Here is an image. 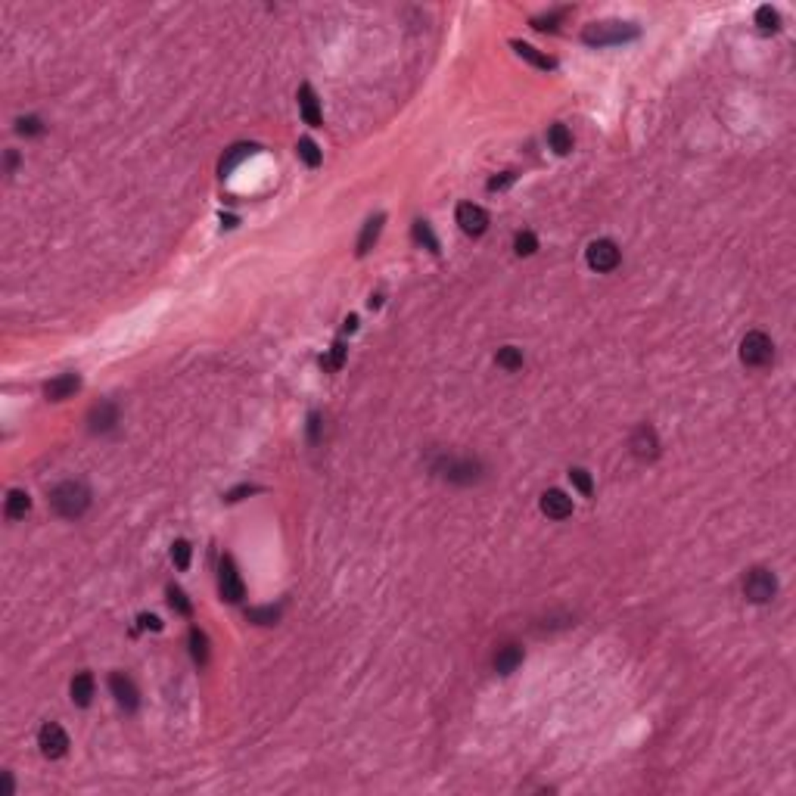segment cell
Instances as JSON below:
<instances>
[{"instance_id":"cell-15","label":"cell","mask_w":796,"mask_h":796,"mask_svg":"<svg viewBox=\"0 0 796 796\" xmlns=\"http://www.w3.org/2000/svg\"><path fill=\"white\" fill-rule=\"evenodd\" d=\"M299 109H302V118L305 125H311V128H320V122H324V116H320V103H318V93H314L311 84H302L299 88Z\"/></svg>"},{"instance_id":"cell-7","label":"cell","mask_w":796,"mask_h":796,"mask_svg":"<svg viewBox=\"0 0 796 796\" xmlns=\"http://www.w3.org/2000/svg\"><path fill=\"white\" fill-rule=\"evenodd\" d=\"M436 473H439V476H445L448 483L467 485V483H476V479H479V464H476V460H470V458H464V460L445 458L442 464H436Z\"/></svg>"},{"instance_id":"cell-29","label":"cell","mask_w":796,"mask_h":796,"mask_svg":"<svg viewBox=\"0 0 796 796\" xmlns=\"http://www.w3.org/2000/svg\"><path fill=\"white\" fill-rule=\"evenodd\" d=\"M513 249H517V256H532V252L538 249V240H535L532 231H520L517 237H513Z\"/></svg>"},{"instance_id":"cell-12","label":"cell","mask_w":796,"mask_h":796,"mask_svg":"<svg viewBox=\"0 0 796 796\" xmlns=\"http://www.w3.org/2000/svg\"><path fill=\"white\" fill-rule=\"evenodd\" d=\"M541 513L551 520H566L572 513V498L560 488H551V492L541 494Z\"/></svg>"},{"instance_id":"cell-33","label":"cell","mask_w":796,"mask_h":796,"mask_svg":"<svg viewBox=\"0 0 796 796\" xmlns=\"http://www.w3.org/2000/svg\"><path fill=\"white\" fill-rule=\"evenodd\" d=\"M171 560H175L178 570H187V566H190V545H187L184 538L171 545Z\"/></svg>"},{"instance_id":"cell-14","label":"cell","mask_w":796,"mask_h":796,"mask_svg":"<svg viewBox=\"0 0 796 796\" xmlns=\"http://www.w3.org/2000/svg\"><path fill=\"white\" fill-rule=\"evenodd\" d=\"M78 389H81V380H78V373H63V377L50 380V383L44 386V392H47V398H50V401L72 398Z\"/></svg>"},{"instance_id":"cell-19","label":"cell","mask_w":796,"mask_h":796,"mask_svg":"<svg viewBox=\"0 0 796 796\" xmlns=\"http://www.w3.org/2000/svg\"><path fill=\"white\" fill-rule=\"evenodd\" d=\"M547 143H551V150L557 153V156H566V153L572 150V134L566 125H551L547 128Z\"/></svg>"},{"instance_id":"cell-1","label":"cell","mask_w":796,"mask_h":796,"mask_svg":"<svg viewBox=\"0 0 796 796\" xmlns=\"http://www.w3.org/2000/svg\"><path fill=\"white\" fill-rule=\"evenodd\" d=\"M50 507L59 513V517L78 520V517H81V513L91 507V492H88V485L75 483V479H69V483H59V485L50 492Z\"/></svg>"},{"instance_id":"cell-13","label":"cell","mask_w":796,"mask_h":796,"mask_svg":"<svg viewBox=\"0 0 796 796\" xmlns=\"http://www.w3.org/2000/svg\"><path fill=\"white\" fill-rule=\"evenodd\" d=\"M88 423H91L93 432H109V430H116V423H118V407L112 405V401H100V405L91 407Z\"/></svg>"},{"instance_id":"cell-3","label":"cell","mask_w":796,"mask_h":796,"mask_svg":"<svg viewBox=\"0 0 796 796\" xmlns=\"http://www.w3.org/2000/svg\"><path fill=\"white\" fill-rule=\"evenodd\" d=\"M778 594V579L765 570V566H756L744 575V598L753 600V604H768V600Z\"/></svg>"},{"instance_id":"cell-10","label":"cell","mask_w":796,"mask_h":796,"mask_svg":"<svg viewBox=\"0 0 796 796\" xmlns=\"http://www.w3.org/2000/svg\"><path fill=\"white\" fill-rule=\"evenodd\" d=\"M628 448H632V454L638 460H653L660 454V439H657V430L653 426H638V430L632 432V442H628Z\"/></svg>"},{"instance_id":"cell-26","label":"cell","mask_w":796,"mask_h":796,"mask_svg":"<svg viewBox=\"0 0 796 796\" xmlns=\"http://www.w3.org/2000/svg\"><path fill=\"white\" fill-rule=\"evenodd\" d=\"M414 240H417L420 246H426L430 252H439V240H436V233L430 231V224H426V221H414Z\"/></svg>"},{"instance_id":"cell-18","label":"cell","mask_w":796,"mask_h":796,"mask_svg":"<svg viewBox=\"0 0 796 796\" xmlns=\"http://www.w3.org/2000/svg\"><path fill=\"white\" fill-rule=\"evenodd\" d=\"M510 47H513V50H517V53H520V56H523V59H529L532 65H538V69H545V72H547V69H557V59H554V56H547V53H538V50H535L532 44H523V41H510Z\"/></svg>"},{"instance_id":"cell-28","label":"cell","mask_w":796,"mask_h":796,"mask_svg":"<svg viewBox=\"0 0 796 796\" xmlns=\"http://www.w3.org/2000/svg\"><path fill=\"white\" fill-rule=\"evenodd\" d=\"M756 25H759L762 31H778L781 16L772 10V6H759V10H756Z\"/></svg>"},{"instance_id":"cell-39","label":"cell","mask_w":796,"mask_h":796,"mask_svg":"<svg viewBox=\"0 0 796 796\" xmlns=\"http://www.w3.org/2000/svg\"><path fill=\"white\" fill-rule=\"evenodd\" d=\"M140 628H153V632H159V628H162V622H159L156 616H140Z\"/></svg>"},{"instance_id":"cell-21","label":"cell","mask_w":796,"mask_h":796,"mask_svg":"<svg viewBox=\"0 0 796 796\" xmlns=\"http://www.w3.org/2000/svg\"><path fill=\"white\" fill-rule=\"evenodd\" d=\"M252 153H256V146H252V143H237V146H231V150H227V156L221 159V165H218V171H221V175H231V171L237 169V162H243V159L252 156Z\"/></svg>"},{"instance_id":"cell-20","label":"cell","mask_w":796,"mask_h":796,"mask_svg":"<svg viewBox=\"0 0 796 796\" xmlns=\"http://www.w3.org/2000/svg\"><path fill=\"white\" fill-rule=\"evenodd\" d=\"M29 510H31V498L22 492V488H13V492L6 494V517H10V520H22Z\"/></svg>"},{"instance_id":"cell-40","label":"cell","mask_w":796,"mask_h":796,"mask_svg":"<svg viewBox=\"0 0 796 796\" xmlns=\"http://www.w3.org/2000/svg\"><path fill=\"white\" fill-rule=\"evenodd\" d=\"M16 169V153H6V171Z\"/></svg>"},{"instance_id":"cell-11","label":"cell","mask_w":796,"mask_h":796,"mask_svg":"<svg viewBox=\"0 0 796 796\" xmlns=\"http://www.w3.org/2000/svg\"><path fill=\"white\" fill-rule=\"evenodd\" d=\"M109 691H112V697H116V703L122 706V709H128V712H134V709H137L140 694H137L134 681H131L125 672H112V675H109Z\"/></svg>"},{"instance_id":"cell-23","label":"cell","mask_w":796,"mask_h":796,"mask_svg":"<svg viewBox=\"0 0 796 796\" xmlns=\"http://www.w3.org/2000/svg\"><path fill=\"white\" fill-rule=\"evenodd\" d=\"M494 361H498V367H504V370H520V367H523V352H520L517 345H504V349H498Z\"/></svg>"},{"instance_id":"cell-17","label":"cell","mask_w":796,"mask_h":796,"mask_svg":"<svg viewBox=\"0 0 796 796\" xmlns=\"http://www.w3.org/2000/svg\"><path fill=\"white\" fill-rule=\"evenodd\" d=\"M72 703H78V706H91V700H93V675L91 672H78L75 678H72Z\"/></svg>"},{"instance_id":"cell-36","label":"cell","mask_w":796,"mask_h":796,"mask_svg":"<svg viewBox=\"0 0 796 796\" xmlns=\"http://www.w3.org/2000/svg\"><path fill=\"white\" fill-rule=\"evenodd\" d=\"M513 178H517L513 171H504L501 178H492V180H488V190H504L507 184H513Z\"/></svg>"},{"instance_id":"cell-32","label":"cell","mask_w":796,"mask_h":796,"mask_svg":"<svg viewBox=\"0 0 796 796\" xmlns=\"http://www.w3.org/2000/svg\"><path fill=\"white\" fill-rule=\"evenodd\" d=\"M570 483L579 488L582 494H591V492H594L591 476H588V470H582V467H572V470H570Z\"/></svg>"},{"instance_id":"cell-35","label":"cell","mask_w":796,"mask_h":796,"mask_svg":"<svg viewBox=\"0 0 796 796\" xmlns=\"http://www.w3.org/2000/svg\"><path fill=\"white\" fill-rule=\"evenodd\" d=\"M16 131H19V134H29V137H35V134H44V125H41V118L29 116V118H19V122H16Z\"/></svg>"},{"instance_id":"cell-27","label":"cell","mask_w":796,"mask_h":796,"mask_svg":"<svg viewBox=\"0 0 796 796\" xmlns=\"http://www.w3.org/2000/svg\"><path fill=\"white\" fill-rule=\"evenodd\" d=\"M246 619L258 622V625H274L280 619V610L277 607H256V610H246Z\"/></svg>"},{"instance_id":"cell-38","label":"cell","mask_w":796,"mask_h":796,"mask_svg":"<svg viewBox=\"0 0 796 796\" xmlns=\"http://www.w3.org/2000/svg\"><path fill=\"white\" fill-rule=\"evenodd\" d=\"M256 492V485H240V488H233V492H227V501H240L243 494H252Z\"/></svg>"},{"instance_id":"cell-37","label":"cell","mask_w":796,"mask_h":796,"mask_svg":"<svg viewBox=\"0 0 796 796\" xmlns=\"http://www.w3.org/2000/svg\"><path fill=\"white\" fill-rule=\"evenodd\" d=\"M309 436H311V442H318V436H320V414H311V420H309Z\"/></svg>"},{"instance_id":"cell-9","label":"cell","mask_w":796,"mask_h":796,"mask_svg":"<svg viewBox=\"0 0 796 796\" xmlns=\"http://www.w3.org/2000/svg\"><path fill=\"white\" fill-rule=\"evenodd\" d=\"M458 224L467 237H483L485 227H488V215L483 205H473V203H460L458 205Z\"/></svg>"},{"instance_id":"cell-16","label":"cell","mask_w":796,"mask_h":796,"mask_svg":"<svg viewBox=\"0 0 796 796\" xmlns=\"http://www.w3.org/2000/svg\"><path fill=\"white\" fill-rule=\"evenodd\" d=\"M492 663H494V672L510 675L513 669L523 663V647H520V644H504V647H498V653H494Z\"/></svg>"},{"instance_id":"cell-8","label":"cell","mask_w":796,"mask_h":796,"mask_svg":"<svg viewBox=\"0 0 796 796\" xmlns=\"http://www.w3.org/2000/svg\"><path fill=\"white\" fill-rule=\"evenodd\" d=\"M218 591H221V598L227 600V604H240V600H243V594H246L243 579H240V572H237V566H233V560H231V557H224V560H221V575H218Z\"/></svg>"},{"instance_id":"cell-4","label":"cell","mask_w":796,"mask_h":796,"mask_svg":"<svg viewBox=\"0 0 796 796\" xmlns=\"http://www.w3.org/2000/svg\"><path fill=\"white\" fill-rule=\"evenodd\" d=\"M772 354H774V345H772V339H768L762 330H750L744 336V343H740V361H744L747 367L768 364Z\"/></svg>"},{"instance_id":"cell-34","label":"cell","mask_w":796,"mask_h":796,"mask_svg":"<svg viewBox=\"0 0 796 796\" xmlns=\"http://www.w3.org/2000/svg\"><path fill=\"white\" fill-rule=\"evenodd\" d=\"M343 361H345V345H343V343H333L330 354H327L320 364H324L327 370H339V367H343Z\"/></svg>"},{"instance_id":"cell-25","label":"cell","mask_w":796,"mask_h":796,"mask_svg":"<svg viewBox=\"0 0 796 796\" xmlns=\"http://www.w3.org/2000/svg\"><path fill=\"white\" fill-rule=\"evenodd\" d=\"M190 653L196 663H205L209 660V641H205V634L199 632V628H190Z\"/></svg>"},{"instance_id":"cell-5","label":"cell","mask_w":796,"mask_h":796,"mask_svg":"<svg viewBox=\"0 0 796 796\" xmlns=\"http://www.w3.org/2000/svg\"><path fill=\"white\" fill-rule=\"evenodd\" d=\"M585 258H588V267H594L598 274H607L622 262V252L613 240H594V243L588 246Z\"/></svg>"},{"instance_id":"cell-6","label":"cell","mask_w":796,"mask_h":796,"mask_svg":"<svg viewBox=\"0 0 796 796\" xmlns=\"http://www.w3.org/2000/svg\"><path fill=\"white\" fill-rule=\"evenodd\" d=\"M38 747L47 759H63L69 753V734L56 725V721H47V725L38 731Z\"/></svg>"},{"instance_id":"cell-31","label":"cell","mask_w":796,"mask_h":796,"mask_svg":"<svg viewBox=\"0 0 796 796\" xmlns=\"http://www.w3.org/2000/svg\"><path fill=\"white\" fill-rule=\"evenodd\" d=\"M169 604L175 607L180 616H190V613H193V607H190V600H187V594L180 591V588H175V585L169 588Z\"/></svg>"},{"instance_id":"cell-41","label":"cell","mask_w":796,"mask_h":796,"mask_svg":"<svg viewBox=\"0 0 796 796\" xmlns=\"http://www.w3.org/2000/svg\"><path fill=\"white\" fill-rule=\"evenodd\" d=\"M354 327H358V318H349V320H345V333H352Z\"/></svg>"},{"instance_id":"cell-30","label":"cell","mask_w":796,"mask_h":796,"mask_svg":"<svg viewBox=\"0 0 796 796\" xmlns=\"http://www.w3.org/2000/svg\"><path fill=\"white\" fill-rule=\"evenodd\" d=\"M566 13H570V10H557V13H547V16H535L532 25L538 31H554V29H557V22H563V19H566Z\"/></svg>"},{"instance_id":"cell-22","label":"cell","mask_w":796,"mask_h":796,"mask_svg":"<svg viewBox=\"0 0 796 796\" xmlns=\"http://www.w3.org/2000/svg\"><path fill=\"white\" fill-rule=\"evenodd\" d=\"M383 221H386V218L377 215V218H370V221L364 224L361 240H358V256H367V252H370V246L377 243V237H380V227H383Z\"/></svg>"},{"instance_id":"cell-24","label":"cell","mask_w":796,"mask_h":796,"mask_svg":"<svg viewBox=\"0 0 796 796\" xmlns=\"http://www.w3.org/2000/svg\"><path fill=\"white\" fill-rule=\"evenodd\" d=\"M296 153H299V159H302L309 169H318V165H320V150H318V143H314V140L302 137V140L296 143Z\"/></svg>"},{"instance_id":"cell-2","label":"cell","mask_w":796,"mask_h":796,"mask_svg":"<svg viewBox=\"0 0 796 796\" xmlns=\"http://www.w3.org/2000/svg\"><path fill=\"white\" fill-rule=\"evenodd\" d=\"M641 35V29L634 22H619V19H607V22H591L585 29V44L591 47H610V44H625L634 41Z\"/></svg>"}]
</instances>
